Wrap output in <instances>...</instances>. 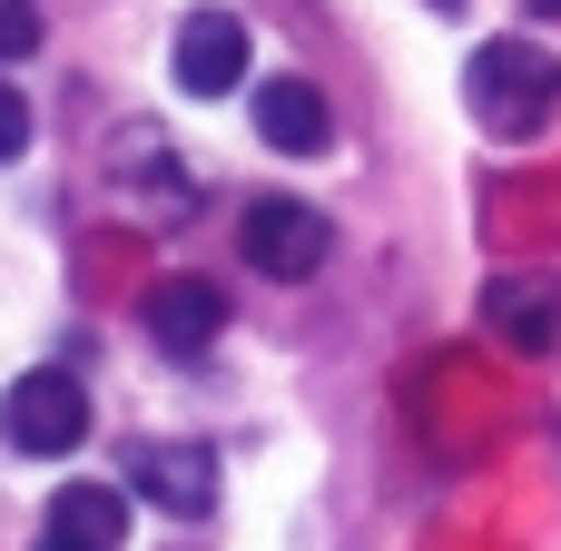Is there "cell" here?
I'll return each instance as SVG.
<instances>
[{
  "label": "cell",
  "mask_w": 561,
  "mask_h": 551,
  "mask_svg": "<svg viewBox=\"0 0 561 551\" xmlns=\"http://www.w3.org/2000/svg\"><path fill=\"white\" fill-rule=\"evenodd\" d=\"M128 483H138L168 523H207V513H217V454H207V444H138V454H128Z\"/></svg>",
  "instance_id": "obj_4"
},
{
  "label": "cell",
  "mask_w": 561,
  "mask_h": 551,
  "mask_svg": "<svg viewBox=\"0 0 561 551\" xmlns=\"http://www.w3.org/2000/svg\"><path fill=\"white\" fill-rule=\"evenodd\" d=\"M247 79V20L237 10H187L178 20V89L187 99H227Z\"/></svg>",
  "instance_id": "obj_5"
},
{
  "label": "cell",
  "mask_w": 561,
  "mask_h": 551,
  "mask_svg": "<svg viewBox=\"0 0 561 551\" xmlns=\"http://www.w3.org/2000/svg\"><path fill=\"white\" fill-rule=\"evenodd\" d=\"M20 148H30V99H20V89L0 79V168H10Z\"/></svg>",
  "instance_id": "obj_11"
},
{
  "label": "cell",
  "mask_w": 561,
  "mask_h": 551,
  "mask_svg": "<svg viewBox=\"0 0 561 551\" xmlns=\"http://www.w3.org/2000/svg\"><path fill=\"white\" fill-rule=\"evenodd\" d=\"M237 246H247V266L256 276H276V286H296V276H316L325 266V217L306 207V197H256L247 207V227H237Z\"/></svg>",
  "instance_id": "obj_3"
},
{
  "label": "cell",
  "mask_w": 561,
  "mask_h": 551,
  "mask_svg": "<svg viewBox=\"0 0 561 551\" xmlns=\"http://www.w3.org/2000/svg\"><path fill=\"white\" fill-rule=\"evenodd\" d=\"M483 325L513 355H552L561 345V276H493L483 286Z\"/></svg>",
  "instance_id": "obj_7"
},
{
  "label": "cell",
  "mask_w": 561,
  "mask_h": 551,
  "mask_svg": "<svg viewBox=\"0 0 561 551\" xmlns=\"http://www.w3.org/2000/svg\"><path fill=\"white\" fill-rule=\"evenodd\" d=\"M39 532H69L79 551H118V532H128V503H118L108 483H59Z\"/></svg>",
  "instance_id": "obj_9"
},
{
  "label": "cell",
  "mask_w": 561,
  "mask_h": 551,
  "mask_svg": "<svg viewBox=\"0 0 561 551\" xmlns=\"http://www.w3.org/2000/svg\"><path fill=\"white\" fill-rule=\"evenodd\" d=\"M79 434H89V394H79V375L39 365V375H20V384L0 394V444H10V454L49 463V454H79Z\"/></svg>",
  "instance_id": "obj_2"
},
{
  "label": "cell",
  "mask_w": 561,
  "mask_h": 551,
  "mask_svg": "<svg viewBox=\"0 0 561 551\" xmlns=\"http://www.w3.org/2000/svg\"><path fill=\"white\" fill-rule=\"evenodd\" d=\"M444 10H454V0H444Z\"/></svg>",
  "instance_id": "obj_14"
},
{
  "label": "cell",
  "mask_w": 561,
  "mask_h": 551,
  "mask_svg": "<svg viewBox=\"0 0 561 551\" xmlns=\"http://www.w3.org/2000/svg\"><path fill=\"white\" fill-rule=\"evenodd\" d=\"M148 335H158V355H207L227 335V296L207 276H158L148 286Z\"/></svg>",
  "instance_id": "obj_8"
},
{
  "label": "cell",
  "mask_w": 561,
  "mask_h": 551,
  "mask_svg": "<svg viewBox=\"0 0 561 551\" xmlns=\"http://www.w3.org/2000/svg\"><path fill=\"white\" fill-rule=\"evenodd\" d=\"M30 49H39V10H30V0H0V69L30 59Z\"/></svg>",
  "instance_id": "obj_10"
},
{
  "label": "cell",
  "mask_w": 561,
  "mask_h": 551,
  "mask_svg": "<svg viewBox=\"0 0 561 551\" xmlns=\"http://www.w3.org/2000/svg\"><path fill=\"white\" fill-rule=\"evenodd\" d=\"M463 99H473V118L493 138H533L561 108V69H552V49H533V39H483L473 69H463Z\"/></svg>",
  "instance_id": "obj_1"
},
{
  "label": "cell",
  "mask_w": 561,
  "mask_h": 551,
  "mask_svg": "<svg viewBox=\"0 0 561 551\" xmlns=\"http://www.w3.org/2000/svg\"><path fill=\"white\" fill-rule=\"evenodd\" d=\"M39 551H79V542H69V532H39Z\"/></svg>",
  "instance_id": "obj_12"
},
{
  "label": "cell",
  "mask_w": 561,
  "mask_h": 551,
  "mask_svg": "<svg viewBox=\"0 0 561 551\" xmlns=\"http://www.w3.org/2000/svg\"><path fill=\"white\" fill-rule=\"evenodd\" d=\"M533 10H542V20H561V0H533Z\"/></svg>",
  "instance_id": "obj_13"
},
{
  "label": "cell",
  "mask_w": 561,
  "mask_h": 551,
  "mask_svg": "<svg viewBox=\"0 0 561 551\" xmlns=\"http://www.w3.org/2000/svg\"><path fill=\"white\" fill-rule=\"evenodd\" d=\"M256 138L276 148V158H316L325 138H335V108H325V89L316 79H296V69H276V79H256Z\"/></svg>",
  "instance_id": "obj_6"
}]
</instances>
